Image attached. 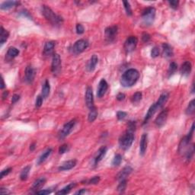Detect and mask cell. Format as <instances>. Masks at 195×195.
<instances>
[{
    "mask_svg": "<svg viewBox=\"0 0 195 195\" xmlns=\"http://www.w3.org/2000/svg\"><path fill=\"white\" fill-rule=\"evenodd\" d=\"M139 77V73L135 69H130L127 70L121 76V84L123 87L128 88L131 87L137 82Z\"/></svg>",
    "mask_w": 195,
    "mask_h": 195,
    "instance_id": "6da1fadb",
    "label": "cell"
},
{
    "mask_svg": "<svg viewBox=\"0 0 195 195\" xmlns=\"http://www.w3.org/2000/svg\"><path fill=\"white\" fill-rule=\"evenodd\" d=\"M41 10H42V14L44 18L53 26L60 25L63 21L62 17L55 14V12L48 6L43 5Z\"/></svg>",
    "mask_w": 195,
    "mask_h": 195,
    "instance_id": "7a4b0ae2",
    "label": "cell"
},
{
    "mask_svg": "<svg viewBox=\"0 0 195 195\" xmlns=\"http://www.w3.org/2000/svg\"><path fill=\"white\" fill-rule=\"evenodd\" d=\"M134 132L127 130V131L121 136L119 139V145L122 150H127L130 148L134 140Z\"/></svg>",
    "mask_w": 195,
    "mask_h": 195,
    "instance_id": "3957f363",
    "label": "cell"
},
{
    "mask_svg": "<svg viewBox=\"0 0 195 195\" xmlns=\"http://www.w3.org/2000/svg\"><path fill=\"white\" fill-rule=\"evenodd\" d=\"M156 17V9L153 7H149L146 9L142 13L143 22L146 26L151 25L153 23Z\"/></svg>",
    "mask_w": 195,
    "mask_h": 195,
    "instance_id": "277c9868",
    "label": "cell"
},
{
    "mask_svg": "<svg viewBox=\"0 0 195 195\" xmlns=\"http://www.w3.org/2000/svg\"><path fill=\"white\" fill-rule=\"evenodd\" d=\"M76 124V121L74 119L64 124L63 127V129L60 130V132L59 133V135H58V138H59L60 140H62V139H65V138L73 131Z\"/></svg>",
    "mask_w": 195,
    "mask_h": 195,
    "instance_id": "5b68a950",
    "label": "cell"
},
{
    "mask_svg": "<svg viewBox=\"0 0 195 195\" xmlns=\"http://www.w3.org/2000/svg\"><path fill=\"white\" fill-rule=\"evenodd\" d=\"M88 42L85 40L81 39L79 40V41H76L74 44V45L72 47V51L74 54H79V53H82L84 50H86L88 48Z\"/></svg>",
    "mask_w": 195,
    "mask_h": 195,
    "instance_id": "8992f818",
    "label": "cell"
},
{
    "mask_svg": "<svg viewBox=\"0 0 195 195\" xmlns=\"http://www.w3.org/2000/svg\"><path fill=\"white\" fill-rule=\"evenodd\" d=\"M117 26L114 25L110 27H107L104 31V34H105V39L108 43L113 42L116 38L117 34Z\"/></svg>",
    "mask_w": 195,
    "mask_h": 195,
    "instance_id": "52a82bcc",
    "label": "cell"
},
{
    "mask_svg": "<svg viewBox=\"0 0 195 195\" xmlns=\"http://www.w3.org/2000/svg\"><path fill=\"white\" fill-rule=\"evenodd\" d=\"M138 39L135 36H130L126 40L124 43V50L127 53H130L136 49L137 45Z\"/></svg>",
    "mask_w": 195,
    "mask_h": 195,
    "instance_id": "ba28073f",
    "label": "cell"
},
{
    "mask_svg": "<svg viewBox=\"0 0 195 195\" xmlns=\"http://www.w3.org/2000/svg\"><path fill=\"white\" fill-rule=\"evenodd\" d=\"M61 70V59L60 56L57 53H54L52 59L51 64V71L54 76L59 74Z\"/></svg>",
    "mask_w": 195,
    "mask_h": 195,
    "instance_id": "9c48e42d",
    "label": "cell"
},
{
    "mask_svg": "<svg viewBox=\"0 0 195 195\" xmlns=\"http://www.w3.org/2000/svg\"><path fill=\"white\" fill-rule=\"evenodd\" d=\"M168 109H165L162 111L160 112V114H159V116L156 118L155 120V124L158 127H162L166 123L167 119H168Z\"/></svg>",
    "mask_w": 195,
    "mask_h": 195,
    "instance_id": "30bf717a",
    "label": "cell"
},
{
    "mask_svg": "<svg viewBox=\"0 0 195 195\" xmlns=\"http://www.w3.org/2000/svg\"><path fill=\"white\" fill-rule=\"evenodd\" d=\"M85 103L87 107L89 109L92 108L94 106V97H93L92 88L91 87H87L86 92H85Z\"/></svg>",
    "mask_w": 195,
    "mask_h": 195,
    "instance_id": "8fae6325",
    "label": "cell"
},
{
    "mask_svg": "<svg viewBox=\"0 0 195 195\" xmlns=\"http://www.w3.org/2000/svg\"><path fill=\"white\" fill-rule=\"evenodd\" d=\"M107 88H108V84H107V81L105 79H102L100 81L99 84H98V88L97 91V96L98 98H101L105 95L106 92H107Z\"/></svg>",
    "mask_w": 195,
    "mask_h": 195,
    "instance_id": "7c38bea8",
    "label": "cell"
},
{
    "mask_svg": "<svg viewBox=\"0 0 195 195\" xmlns=\"http://www.w3.org/2000/svg\"><path fill=\"white\" fill-rule=\"evenodd\" d=\"M148 145V135L146 133H143L141 136L140 143H139V153L141 156H144L147 149Z\"/></svg>",
    "mask_w": 195,
    "mask_h": 195,
    "instance_id": "4fadbf2b",
    "label": "cell"
},
{
    "mask_svg": "<svg viewBox=\"0 0 195 195\" xmlns=\"http://www.w3.org/2000/svg\"><path fill=\"white\" fill-rule=\"evenodd\" d=\"M159 107L158 106V104L156 103H154V104H153V105L150 106V107L149 108V110L148 112H147V114H146V117L145 118H144V121H143V124H146L147 122H148L149 121H150V119H151L152 117L153 116V115L155 114V113H156V111H157L158 110H159Z\"/></svg>",
    "mask_w": 195,
    "mask_h": 195,
    "instance_id": "5bb4252c",
    "label": "cell"
},
{
    "mask_svg": "<svg viewBox=\"0 0 195 195\" xmlns=\"http://www.w3.org/2000/svg\"><path fill=\"white\" fill-rule=\"evenodd\" d=\"M35 77V70L31 66H27L25 69V81L27 83H32Z\"/></svg>",
    "mask_w": 195,
    "mask_h": 195,
    "instance_id": "9a60e30c",
    "label": "cell"
},
{
    "mask_svg": "<svg viewBox=\"0 0 195 195\" xmlns=\"http://www.w3.org/2000/svg\"><path fill=\"white\" fill-rule=\"evenodd\" d=\"M107 148L106 146H102L98 150V151L96 153V156L94 158V164L95 165H98L105 156L106 153H107Z\"/></svg>",
    "mask_w": 195,
    "mask_h": 195,
    "instance_id": "2e32d148",
    "label": "cell"
},
{
    "mask_svg": "<svg viewBox=\"0 0 195 195\" xmlns=\"http://www.w3.org/2000/svg\"><path fill=\"white\" fill-rule=\"evenodd\" d=\"M132 171H133V168L130 166L124 167V168L118 173L117 175V180L119 181V182L124 180V179H126V178L132 172Z\"/></svg>",
    "mask_w": 195,
    "mask_h": 195,
    "instance_id": "e0dca14e",
    "label": "cell"
},
{
    "mask_svg": "<svg viewBox=\"0 0 195 195\" xmlns=\"http://www.w3.org/2000/svg\"><path fill=\"white\" fill-rule=\"evenodd\" d=\"M76 163H77V161L76 159H73V160H70L67 161V162H65L63 164L60 165L59 167V171H68V170L72 169V168H74L76 165Z\"/></svg>",
    "mask_w": 195,
    "mask_h": 195,
    "instance_id": "ac0fdd59",
    "label": "cell"
},
{
    "mask_svg": "<svg viewBox=\"0 0 195 195\" xmlns=\"http://www.w3.org/2000/svg\"><path fill=\"white\" fill-rule=\"evenodd\" d=\"M192 70V66L189 61H185L183 63L181 67V74L183 76H188Z\"/></svg>",
    "mask_w": 195,
    "mask_h": 195,
    "instance_id": "d6986e66",
    "label": "cell"
},
{
    "mask_svg": "<svg viewBox=\"0 0 195 195\" xmlns=\"http://www.w3.org/2000/svg\"><path fill=\"white\" fill-rule=\"evenodd\" d=\"M98 63V58L97 56V55L94 54L92 56V57L90 58L89 61H88V64H87V70L88 72H92L94 71L95 69H96V66H97Z\"/></svg>",
    "mask_w": 195,
    "mask_h": 195,
    "instance_id": "ffe728a7",
    "label": "cell"
},
{
    "mask_svg": "<svg viewBox=\"0 0 195 195\" xmlns=\"http://www.w3.org/2000/svg\"><path fill=\"white\" fill-rule=\"evenodd\" d=\"M55 47L54 41H48L45 44L44 47V54L46 56H49L51 54L53 51V49Z\"/></svg>",
    "mask_w": 195,
    "mask_h": 195,
    "instance_id": "44dd1931",
    "label": "cell"
},
{
    "mask_svg": "<svg viewBox=\"0 0 195 195\" xmlns=\"http://www.w3.org/2000/svg\"><path fill=\"white\" fill-rule=\"evenodd\" d=\"M46 179L45 178L42 177V178H40L38 179V180L35 181L33 184V186H32L31 190L32 191H38V190L41 189L46 183Z\"/></svg>",
    "mask_w": 195,
    "mask_h": 195,
    "instance_id": "7402d4cb",
    "label": "cell"
},
{
    "mask_svg": "<svg viewBox=\"0 0 195 195\" xmlns=\"http://www.w3.org/2000/svg\"><path fill=\"white\" fill-rule=\"evenodd\" d=\"M168 97H169V94L166 92H164L163 93H162L160 96V97L159 98V100L156 101V104H158V106L159 107V108H162L164 105H165V103L168 101Z\"/></svg>",
    "mask_w": 195,
    "mask_h": 195,
    "instance_id": "603a6c76",
    "label": "cell"
},
{
    "mask_svg": "<svg viewBox=\"0 0 195 195\" xmlns=\"http://www.w3.org/2000/svg\"><path fill=\"white\" fill-rule=\"evenodd\" d=\"M162 50H163L164 56L168 58L173 56V53H173V49L172 47L169 45V44L165 43V44H162Z\"/></svg>",
    "mask_w": 195,
    "mask_h": 195,
    "instance_id": "cb8c5ba5",
    "label": "cell"
},
{
    "mask_svg": "<svg viewBox=\"0 0 195 195\" xmlns=\"http://www.w3.org/2000/svg\"><path fill=\"white\" fill-rule=\"evenodd\" d=\"M19 5V2L16 1H7V2H4L1 4V6H0V9L2 10H9V9H12L14 6H16Z\"/></svg>",
    "mask_w": 195,
    "mask_h": 195,
    "instance_id": "d4e9b609",
    "label": "cell"
},
{
    "mask_svg": "<svg viewBox=\"0 0 195 195\" xmlns=\"http://www.w3.org/2000/svg\"><path fill=\"white\" fill-rule=\"evenodd\" d=\"M50 82L48 80H46L44 82V85L42 87V92H41V96L44 98H47L50 95Z\"/></svg>",
    "mask_w": 195,
    "mask_h": 195,
    "instance_id": "484cf974",
    "label": "cell"
},
{
    "mask_svg": "<svg viewBox=\"0 0 195 195\" xmlns=\"http://www.w3.org/2000/svg\"><path fill=\"white\" fill-rule=\"evenodd\" d=\"M18 54H19V50H18L16 47H9V50H8L6 56H7L8 60H12L15 57H16Z\"/></svg>",
    "mask_w": 195,
    "mask_h": 195,
    "instance_id": "4316f807",
    "label": "cell"
},
{
    "mask_svg": "<svg viewBox=\"0 0 195 195\" xmlns=\"http://www.w3.org/2000/svg\"><path fill=\"white\" fill-rule=\"evenodd\" d=\"M76 183H70V185H68L67 186L64 187V188H63V189H61L60 191H57V192H56V194H58V195H60V194L63 195V194H69V193H70V191H71V190L73 189V188H74L75 187H76Z\"/></svg>",
    "mask_w": 195,
    "mask_h": 195,
    "instance_id": "83f0119b",
    "label": "cell"
},
{
    "mask_svg": "<svg viewBox=\"0 0 195 195\" xmlns=\"http://www.w3.org/2000/svg\"><path fill=\"white\" fill-rule=\"evenodd\" d=\"M52 149H48V150H46L44 153H43V154L41 155V156L39 157V159H38V165H41V163H43L44 162H45L46 159H47V158L49 157V156H50V154L52 153Z\"/></svg>",
    "mask_w": 195,
    "mask_h": 195,
    "instance_id": "f1b7e54d",
    "label": "cell"
},
{
    "mask_svg": "<svg viewBox=\"0 0 195 195\" xmlns=\"http://www.w3.org/2000/svg\"><path fill=\"white\" fill-rule=\"evenodd\" d=\"M9 37V32L4 29V27H1V34H0V44L2 45L5 42L8 40Z\"/></svg>",
    "mask_w": 195,
    "mask_h": 195,
    "instance_id": "f546056e",
    "label": "cell"
},
{
    "mask_svg": "<svg viewBox=\"0 0 195 195\" xmlns=\"http://www.w3.org/2000/svg\"><path fill=\"white\" fill-rule=\"evenodd\" d=\"M98 117V110L96 107H93L90 109V112L88 114V120L89 122H94Z\"/></svg>",
    "mask_w": 195,
    "mask_h": 195,
    "instance_id": "4dcf8cb0",
    "label": "cell"
},
{
    "mask_svg": "<svg viewBox=\"0 0 195 195\" xmlns=\"http://www.w3.org/2000/svg\"><path fill=\"white\" fill-rule=\"evenodd\" d=\"M31 167L30 165H27V166L24 167V168L21 171V175H20V179H21V181H26L27 179V177H28L29 172H30V170Z\"/></svg>",
    "mask_w": 195,
    "mask_h": 195,
    "instance_id": "1f68e13d",
    "label": "cell"
},
{
    "mask_svg": "<svg viewBox=\"0 0 195 195\" xmlns=\"http://www.w3.org/2000/svg\"><path fill=\"white\" fill-rule=\"evenodd\" d=\"M195 111V100L193 99L192 101H190L188 104V107L186 108V114L187 115H193Z\"/></svg>",
    "mask_w": 195,
    "mask_h": 195,
    "instance_id": "d6a6232c",
    "label": "cell"
},
{
    "mask_svg": "<svg viewBox=\"0 0 195 195\" xmlns=\"http://www.w3.org/2000/svg\"><path fill=\"white\" fill-rule=\"evenodd\" d=\"M178 70V65L175 62H172L171 63L169 64V67H168V77L172 76Z\"/></svg>",
    "mask_w": 195,
    "mask_h": 195,
    "instance_id": "836d02e7",
    "label": "cell"
},
{
    "mask_svg": "<svg viewBox=\"0 0 195 195\" xmlns=\"http://www.w3.org/2000/svg\"><path fill=\"white\" fill-rule=\"evenodd\" d=\"M122 161V156L120 154H116L112 160V165L113 166H118L121 163Z\"/></svg>",
    "mask_w": 195,
    "mask_h": 195,
    "instance_id": "e575fe53",
    "label": "cell"
},
{
    "mask_svg": "<svg viewBox=\"0 0 195 195\" xmlns=\"http://www.w3.org/2000/svg\"><path fill=\"white\" fill-rule=\"evenodd\" d=\"M141 99H142V93L140 92L134 93L131 97V101L133 103H138L141 101Z\"/></svg>",
    "mask_w": 195,
    "mask_h": 195,
    "instance_id": "d590c367",
    "label": "cell"
},
{
    "mask_svg": "<svg viewBox=\"0 0 195 195\" xmlns=\"http://www.w3.org/2000/svg\"><path fill=\"white\" fill-rule=\"evenodd\" d=\"M127 182L126 179L120 182L119 185L117 186V191H119L120 193H123L124 191H125L126 188H127Z\"/></svg>",
    "mask_w": 195,
    "mask_h": 195,
    "instance_id": "8d00e7d4",
    "label": "cell"
},
{
    "mask_svg": "<svg viewBox=\"0 0 195 195\" xmlns=\"http://www.w3.org/2000/svg\"><path fill=\"white\" fill-rule=\"evenodd\" d=\"M123 4L124 5V9H125L126 12H127V15H129V16L132 15V9L131 7H130V2L127 1H124L123 2Z\"/></svg>",
    "mask_w": 195,
    "mask_h": 195,
    "instance_id": "74e56055",
    "label": "cell"
},
{
    "mask_svg": "<svg viewBox=\"0 0 195 195\" xmlns=\"http://www.w3.org/2000/svg\"><path fill=\"white\" fill-rule=\"evenodd\" d=\"M100 182V177L99 176H95L92 179H89V180L86 181V184L88 185H97V184L99 183Z\"/></svg>",
    "mask_w": 195,
    "mask_h": 195,
    "instance_id": "f35d334b",
    "label": "cell"
},
{
    "mask_svg": "<svg viewBox=\"0 0 195 195\" xmlns=\"http://www.w3.org/2000/svg\"><path fill=\"white\" fill-rule=\"evenodd\" d=\"M55 188V187H53ZM53 188H48V189H45V190H42V191H36L37 194H40V195H47L50 194V193L53 192Z\"/></svg>",
    "mask_w": 195,
    "mask_h": 195,
    "instance_id": "ab89813d",
    "label": "cell"
},
{
    "mask_svg": "<svg viewBox=\"0 0 195 195\" xmlns=\"http://www.w3.org/2000/svg\"><path fill=\"white\" fill-rule=\"evenodd\" d=\"M159 49L157 47H154L151 50V56L153 58H156L159 56Z\"/></svg>",
    "mask_w": 195,
    "mask_h": 195,
    "instance_id": "60d3db41",
    "label": "cell"
},
{
    "mask_svg": "<svg viewBox=\"0 0 195 195\" xmlns=\"http://www.w3.org/2000/svg\"><path fill=\"white\" fill-rule=\"evenodd\" d=\"M69 150V146L67 144H63V145L60 146V147L59 148V153L60 154H64L65 153H67Z\"/></svg>",
    "mask_w": 195,
    "mask_h": 195,
    "instance_id": "b9f144b4",
    "label": "cell"
},
{
    "mask_svg": "<svg viewBox=\"0 0 195 195\" xmlns=\"http://www.w3.org/2000/svg\"><path fill=\"white\" fill-rule=\"evenodd\" d=\"M76 33L78 34H82L85 31V28L84 27L82 26V24H76Z\"/></svg>",
    "mask_w": 195,
    "mask_h": 195,
    "instance_id": "7bdbcfd3",
    "label": "cell"
},
{
    "mask_svg": "<svg viewBox=\"0 0 195 195\" xmlns=\"http://www.w3.org/2000/svg\"><path fill=\"white\" fill-rule=\"evenodd\" d=\"M43 99L44 98L42 97V96H38L36 98V101H35V106L37 107H40L43 104Z\"/></svg>",
    "mask_w": 195,
    "mask_h": 195,
    "instance_id": "ee69618b",
    "label": "cell"
},
{
    "mask_svg": "<svg viewBox=\"0 0 195 195\" xmlns=\"http://www.w3.org/2000/svg\"><path fill=\"white\" fill-rule=\"evenodd\" d=\"M127 117V113L124 111H118L117 113V117L119 121H122Z\"/></svg>",
    "mask_w": 195,
    "mask_h": 195,
    "instance_id": "f6af8a7d",
    "label": "cell"
},
{
    "mask_svg": "<svg viewBox=\"0 0 195 195\" xmlns=\"http://www.w3.org/2000/svg\"><path fill=\"white\" fill-rule=\"evenodd\" d=\"M11 171H12V168H6V169L2 170V171L1 172V175H0V179H3L5 176L8 175L11 172Z\"/></svg>",
    "mask_w": 195,
    "mask_h": 195,
    "instance_id": "bcb514c9",
    "label": "cell"
},
{
    "mask_svg": "<svg viewBox=\"0 0 195 195\" xmlns=\"http://www.w3.org/2000/svg\"><path fill=\"white\" fill-rule=\"evenodd\" d=\"M170 5V7L172 8L173 9H177L178 7H179V2L176 1V0H173V1H169L168 2Z\"/></svg>",
    "mask_w": 195,
    "mask_h": 195,
    "instance_id": "7dc6e473",
    "label": "cell"
},
{
    "mask_svg": "<svg viewBox=\"0 0 195 195\" xmlns=\"http://www.w3.org/2000/svg\"><path fill=\"white\" fill-rule=\"evenodd\" d=\"M150 35L147 33H143L142 35V40L143 42L147 43L150 41Z\"/></svg>",
    "mask_w": 195,
    "mask_h": 195,
    "instance_id": "c3c4849f",
    "label": "cell"
},
{
    "mask_svg": "<svg viewBox=\"0 0 195 195\" xmlns=\"http://www.w3.org/2000/svg\"><path fill=\"white\" fill-rule=\"evenodd\" d=\"M20 99V96H18V95H14L13 97H12V104H15V103H16L17 101H19Z\"/></svg>",
    "mask_w": 195,
    "mask_h": 195,
    "instance_id": "681fc988",
    "label": "cell"
},
{
    "mask_svg": "<svg viewBox=\"0 0 195 195\" xmlns=\"http://www.w3.org/2000/svg\"><path fill=\"white\" fill-rule=\"evenodd\" d=\"M125 97L126 96H125V95L124 94V93H119V94L117 96V99L118 101H123V100L125 99Z\"/></svg>",
    "mask_w": 195,
    "mask_h": 195,
    "instance_id": "f907efd6",
    "label": "cell"
},
{
    "mask_svg": "<svg viewBox=\"0 0 195 195\" xmlns=\"http://www.w3.org/2000/svg\"><path fill=\"white\" fill-rule=\"evenodd\" d=\"M21 14L23 15V16L27 17V18H31V16H30V15H29L28 12H27L26 10H22V11H21Z\"/></svg>",
    "mask_w": 195,
    "mask_h": 195,
    "instance_id": "816d5d0a",
    "label": "cell"
},
{
    "mask_svg": "<svg viewBox=\"0 0 195 195\" xmlns=\"http://www.w3.org/2000/svg\"><path fill=\"white\" fill-rule=\"evenodd\" d=\"M0 193H1L2 194H9V191H8V190H6V189H5V188H2L1 189H0Z\"/></svg>",
    "mask_w": 195,
    "mask_h": 195,
    "instance_id": "f5cc1de1",
    "label": "cell"
},
{
    "mask_svg": "<svg viewBox=\"0 0 195 195\" xmlns=\"http://www.w3.org/2000/svg\"><path fill=\"white\" fill-rule=\"evenodd\" d=\"M86 193V190L85 189H81L80 191H77V192L75 193V194H84Z\"/></svg>",
    "mask_w": 195,
    "mask_h": 195,
    "instance_id": "db71d44e",
    "label": "cell"
},
{
    "mask_svg": "<svg viewBox=\"0 0 195 195\" xmlns=\"http://www.w3.org/2000/svg\"><path fill=\"white\" fill-rule=\"evenodd\" d=\"M8 96H9V92H8V91L4 92H3V94H2V99L5 100V98H7Z\"/></svg>",
    "mask_w": 195,
    "mask_h": 195,
    "instance_id": "11a10c76",
    "label": "cell"
},
{
    "mask_svg": "<svg viewBox=\"0 0 195 195\" xmlns=\"http://www.w3.org/2000/svg\"><path fill=\"white\" fill-rule=\"evenodd\" d=\"M35 149V143H33L31 144V145L30 146V150L31 151H34Z\"/></svg>",
    "mask_w": 195,
    "mask_h": 195,
    "instance_id": "9f6ffc18",
    "label": "cell"
},
{
    "mask_svg": "<svg viewBox=\"0 0 195 195\" xmlns=\"http://www.w3.org/2000/svg\"><path fill=\"white\" fill-rule=\"evenodd\" d=\"M5 85L4 79H3V78H2V86H1V88H2V89H3V88H5Z\"/></svg>",
    "mask_w": 195,
    "mask_h": 195,
    "instance_id": "6f0895ef",
    "label": "cell"
}]
</instances>
